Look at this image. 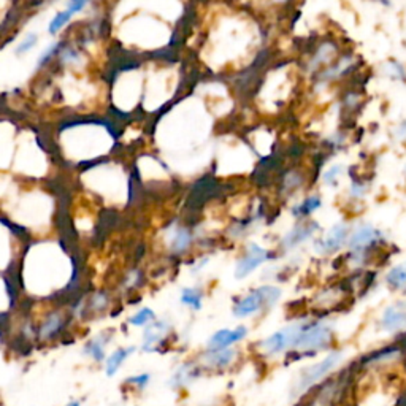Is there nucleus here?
Here are the masks:
<instances>
[{
    "label": "nucleus",
    "mask_w": 406,
    "mask_h": 406,
    "mask_svg": "<svg viewBox=\"0 0 406 406\" xmlns=\"http://www.w3.org/2000/svg\"><path fill=\"white\" fill-rule=\"evenodd\" d=\"M341 56L340 45L335 42L333 38L321 40L316 45V48L311 51L308 61L305 62V70L315 77L317 72L324 70V68L332 66V63Z\"/></svg>",
    "instance_id": "obj_8"
},
{
    "label": "nucleus",
    "mask_w": 406,
    "mask_h": 406,
    "mask_svg": "<svg viewBox=\"0 0 406 406\" xmlns=\"http://www.w3.org/2000/svg\"><path fill=\"white\" fill-rule=\"evenodd\" d=\"M361 103H362L361 94H359V92H356V91L346 92L345 97L341 98V107L347 110V112H356V108L361 105Z\"/></svg>",
    "instance_id": "obj_30"
},
{
    "label": "nucleus",
    "mask_w": 406,
    "mask_h": 406,
    "mask_svg": "<svg viewBox=\"0 0 406 406\" xmlns=\"http://www.w3.org/2000/svg\"><path fill=\"white\" fill-rule=\"evenodd\" d=\"M346 352L340 347H333L332 351L326 352L321 361H317L311 365H306L305 368L300 370V373L295 379L294 386L291 389V397L292 398H303L306 393H310L313 389L321 384L330 376L336 373V370L340 368V365L345 362Z\"/></svg>",
    "instance_id": "obj_2"
},
{
    "label": "nucleus",
    "mask_w": 406,
    "mask_h": 406,
    "mask_svg": "<svg viewBox=\"0 0 406 406\" xmlns=\"http://www.w3.org/2000/svg\"><path fill=\"white\" fill-rule=\"evenodd\" d=\"M62 327V317L59 315H51L48 316V319L43 322V326L40 327V332H38V336L42 340H51L53 336L57 335V332H59Z\"/></svg>",
    "instance_id": "obj_23"
},
{
    "label": "nucleus",
    "mask_w": 406,
    "mask_h": 406,
    "mask_svg": "<svg viewBox=\"0 0 406 406\" xmlns=\"http://www.w3.org/2000/svg\"><path fill=\"white\" fill-rule=\"evenodd\" d=\"M181 303L186 306H190L194 310H200L202 308V294L197 289H184L181 292Z\"/></svg>",
    "instance_id": "obj_28"
},
{
    "label": "nucleus",
    "mask_w": 406,
    "mask_h": 406,
    "mask_svg": "<svg viewBox=\"0 0 406 406\" xmlns=\"http://www.w3.org/2000/svg\"><path fill=\"white\" fill-rule=\"evenodd\" d=\"M321 208H322V197L319 194H310L299 203H294V205L291 206V216L297 223L308 221V219L313 218V214L321 210Z\"/></svg>",
    "instance_id": "obj_16"
},
{
    "label": "nucleus",
    "mask_w": 406,
    "mask_h": 406,
    "mask_svg": "<svg viewBox=\"0 0 406 406\" xmlns=\"http://www.w3.org/2000/svg\"><path fill=\"white\" fill-rule=\"evenodd\" d=\"M345 175V167L341 164H332L327 167L321 175V181L327 188H336L340 184L341 176Z\"/></svg>",
    "instance_id": "obj_24"
},
{
    "label": "nucleus",
    "mask_w": 406,
    "mask_h": 406,
    "mask_svg": "<svg viewBox=\"0 0 406 406\" xmlns=\"http://www.w3.org/2000/svg\"><path fill=\"white\" fill-rule=\"evenodd\" d=\"M135 352V347H118L114 349L105 361V375L108 378H113V376L118 375V371L123 368V365L126 363L127 359H129L132 354Z\"/></svg>",
    "instance_id": "obj_19"
},
{
    "label": "nucleus",
    "mask_w": 406,
    "mask_h": 406,
    "mask_svg": "<svg viewBox=\"0 0 406 406\" xmlns=\"http://www.w3.org/2000/svg\"><path fill=\"white\" fill-rule=\"evenodd\" d=\"M236 359H239V351L234 347L221 351H205L200 359V367L203 370L223 371L230 368L236 362Z\"/></svg>",
    "instance_id": "obj_13"
},
{
    "label": "nucleus",
    "mask_w": 406,
    "mask_h": 406,
    "mask_svg": "<svg viewBox=\"0 0 406 406\" xmlns=\"http://www.w3.org/2000/svg\"><path fill=\"white\" fill-rule=\"evenodd\" d=\"M0 406H2V405H0Z\"/></svg>",
    "instance_id": "obj_39"
},
{
    "label": "nucleus",
    "mask_w": 406,
    "mask_h": 406,
    "mask_svg": "<svg viewBox=\"0 0 406 406\" xmlns=\"http://www.w3.org/2000/svg\"><path fill=\"white\" fill-rule=\"evenodd\" d=\"M86 5H88L86 2H72V3H68V10H70L72 13H77V11L83 10Z\"/></svg>",
    "instance_id": "obj_35"
},
{
    "label": "nucleus",
    "mask_w": 406,
    "mask_h": 406,
    "mask_svg": "<svg viewBox=\"0 0 406 406\" xmlns=\"http://www.w3.org/2000/svg\"><path fill=\"white\" fill-rule=\"evenodd\" d=\"M396 137L400 138V142L406 140V119L396 127Z\"/></svg>",
    "instance_id": "obj_33"
},
{
    "label": "nucleus",
    "mask_w": 406,
    "mask_h": 406,
    "mask_svg": "<svg viewBox=\"0 0 406 406\" xmlns=\"http://www.w3.org/2000/svg\"><path fill=\"white\" fill-rule=\"evenodd\" d=\"M306 181H308V178H306L303 168H289L281 176V193L291 197L295 193H300V189H303L306 186Z\"/></svg>",
    "instance_id": "obj_17"
},
{
    "label": "nucleus",
    "mask_w": 406,
    "mask_h": 406,
    "mask_svg": "<svg viewBox=\"0 0 406 406\" xmlns=\"http://www.w3.org/2000/svg\"><path fill=\"white\" fill-rule=\"evenodd\" d=\"M281 297L283 291L280 287L270 286V284L260 286L236 301L234 305V316L240 319L256 316L260 311L273 308Z\"/></svg>",
    "instance_id": "obj_5"
},
{
    "label": "nucleus",
    "mask_w": 406,
    "mask_h": 406,
    "mask_svg": "<svg viewBox=\"0 0 406 406\" xmlns=\"http://www.w3.org/2000/svg\"><path fill=\"white\" fill-rule=\"evenodd\" d=\"M149 382H151L149 373H138V375L129 376V378L124 381V384H126V387H129L130 391H133V392H143L148 389Z\"/></svg>",
    "instance_id": "obj_25"
},
{
    "label": "nucleus",
    "mask_w": 406,
    "mask_h": 406,
    "mask_svg": "<svg viewBox=\"0 0 406 406\" xmlns=\"http://www.w3.org/2000/svg\"><path fill=\"white\" fill-rule=\"evenodd\" d=\"M75 13H72L70 10H63V11H59V13H57L54 18H53V21L50 22V27H48V31H50V33H57L61 31V29L67 24L68 21H70V18L73 16Z\"/></svg>",
    "instance_id": "obj_29"
},
{
    "label": "nucleus",
    "mask_w": 406,
    "mask_h": 406,
    "mask_svg": "<svg viewBox=\"0 0 406 406\" xmlns=\"http://www.w3.org/2000/svg\"><path fill=\"white\" fill-rule=\"evenodd\" d=\"M168 329H170V327H168V324L164 322V321L153 322L151 326H148L146 329H144V332H143L142 349L144 352L159 351L160 345L164 343Z\"/></svg>",
    "instance_id": "obj_15"
},
{
    "label": "nucleus",
    "mask_w": 406,
    "mask_h": 406,
    "mask_svg": "<svg viewBox=\"0 0 406 406\" xmlns=\"http://www.w3.org/2000/svg\"><path fill=\"white\" fill-rule=\"evenodd\" d=\"M203 368L200 367V363L197 362H186L181 363L179 367L173 371V375L168 379V387L172 391H183V389H188L194 381L200 378Z\"/></svg>",
    "instance_id": "obj_14"
},
{
    "label": "nucleus",
    "mask_w": 406,
    "mask_h": 406,
    "mask_svg": "<svg viewBox=\"0 0 406 406\" xmlns=\"http://www.w3.org/2000/svg\"><path fill=\"white\" fill-rule=\"evenodd\" d=\"M105 305H107L105 295H100V294H98L97 297L94 299V308H96V310H102Z\"/></svg>",
    "instance_id": "obj_34"
},
{
    "label": "nucleus",
    "mask_w": 406,
    "mask_h": 406,
    "mask_svg": "<svg viewBox=\"0 0 406 406\" xmlns=\"http://www.w3.org/2000/svg\"><path fill=\"white\" fill-rule=\"evenodd\" d=\"M370 193V183L368 179H365L362 176H351V183H349V189H347V195L349 199L354 202H361L363 200L367 194Z\"/></svg>",
    "instance_id": "obj_22"
},
{
    "label": "nucleus",
    "mask_w": 406,
    "mask_h": 406,
    "mask_svg": "<svg viewBox=\"0 0 406 406\" xmlns=\"http://www.w3.org/2000/svg\"><path fill=\"white\" fill-rule=\"evenodd\" d=\"M66 406H81V402L80 400H70V402H68Z\"/></svg>",
    "instance_id": "obj_37"
},
{
    "label": "nucleus",
    "mask_w": 406,
    "mask_h": 406,
    "mask_svg": "<svg viewBox=\"0 0 406 406\" xmlns=\"http://www.w3.org/2000/svg\"><path fill=\"white\" fill-rule=\"evenodd\" d=\"M321 230V224L315 219H308V221L295 223L294 227L289 229L286 234L283 235L280 240V248L283 253H291L303 246L305 243L315 239V235Z\"/></svg>",
    "instance_id": "obj_9"
},
{
    "label": "nucleus",
    "mask_w": 406,
    "mask_h": 406,
    "mask_svg": "<svg viewBox=\"0 0 406 406\" xmlns=\"http://www.w3.org/2000/svg\"><path fill=\"white\" fill-rule=\"evenodd\" d=\"M308 319V316L295 319L294 322L287 324V326H284L283 329L265 336L264 340H260L257 343V351L260 356L265 359H278L287 357L289 354H292Z\"/></svg>",
    "instance_id": "obj_4"
},
{
    "label": "nucleus",
    "mask_w": 406,
    "mask_h": 406,
    "mask_svg": "<svg viewBox=\"0 0 406 406\" xmlns=\"http://www.w3.org/2000/svg\"><path fill=\"white\" fill-rule=\"evenodd\" d=\"M107 345H108L107 336L98 335V336H96V338L89 340L88 343L84 345L83 352L88 357H91L96 363H102V362L105 363V361H107V351H105Z\"/></svg>",
    "instance_id": "obj_20"
},
{
    "label": "nucleus",
    "mask_w": 406,
    "mask_h": 406,
    "mask_svg": "<svg viewBox=\"0 0 406 406\" xmlns=\"http://www.w3.org/2000/svg\"><path fill=\"white\" fill-rule=\"evenodd\" d=\"M405 176H406V167H405Z\"/></svg>",
    "instance_id": "obj_38"
},
{
    "label": "nucleus",
    "mask_w": 406,
    "mask_h": 406,
    "mask_svg": "<svg viewBox=\"0 0 406 406\" xmlns=\"http://www.w3.org/2000/svg\"><path fill=\"white\" fill-rule=\"evenodd\" d=\"M129 322L135 327H148L153 322H156V315L151 308H143L138 311L135 316H132L129 319Z\"/></svg>",
    "instance_id": "obj_26"
},
{
    "label": "nucleus",
    "mask_w": 406,
    "mask_h": 406,
    "mask_svg": "<svg viewBox=\"0 0 406 406\" xmlns=\"http://www.w3.org/2000/svg\"><path fill=\"white\" fill-rule=\"evenodd\" d=\"M271 257V253L269 249L262 248L257 243H249L248 246V251L245 256H243L239 264L235 266V278L236 280H245L246 276H249L253 273L254 270H257L260 265L265 264L266 260H270Z\"/></svg>",
    "instance_id": "obj_11"
},
{
    "label": "nucleus",
    "mask_w": 406,
    "mask_h": 406,
    "mask_svg": "<svg viewBox=\"0 0 406 406\" xmlns=\"http://www.w3.org/2000/svg\"><path fill=\"white\" fill-rule=\"evenodd\" d=\"M384 284L391 292L406 295V262L392 265L386 271Z\"/></svg>",
    "instance_id": "obj_18"
},
{
    "label": "nucleus",
    "mask_w": 406,
    "mask_h": 406,
    "mask_svg": "<svg viewBox=\"0 0 406 406\" xmlns=\"http://www.w3.org/2000/svg\"><path fill=\"white\" fill-rule=\"evenodd\" d=\"M248 327L246 326H239L235 329H223L218 330L216 333H213L210 336V340L206 341V351H221V349H229L236 343H240L248 336Z\"/></svg>",
    "instance_id": "obj_12"
},
{
    "label": "nucleus",
    "mask_w": 406,
    "mask_h": 406,
    "mask_svg": "<svg viewBox=\"0 0 406 406\" xmlns=\"http://www.w3.org/2000/svg\"><path fill=\"white\" fill-rule=\"evenodd\" d=\"M335 326L326 317H310L305 324L299 343L292 354L286 357L289 362L316 357L321 352L333 349Z\"/></svg>",
    "instance_id": "obj_1"
},
{
    "label": "nucleus",
    "mask_w": 406,
    "mask_h": 406,
    "mask_svg": "<svg viewBox=\"0 0 406 406\" xmlns=\"http://www.w3.org/2000/svg\"><path fill=\"white\" fill-rule=\"evenodd\" d=\"M352 227L349 223L338 221L335 223L332 227L326 230L322 236H319L313 241V251L317 256H333V254L340 253L343 248H347V241H349Z\"/></svg>",
    "instance_id": "obj_6"
},
{
    "label": "nucleus",
    "mask_w": 406,
    "mask_h": 406,
    "mask_svg": "<svg viewBox=\"0 0 406 406\" xmlns=\"http://www.w3.org/2000/svg\"><path fill=\"white\" fill-rule=\"evenodd\" d=\"M56 50H57V45H53V46H50V48H48V50H46V51H45V53H43L42 56H40V59H38V66H43V63H45L46 61H48L51 56H53V54H54V51H56Z\"/></svg>",
    "instance_id": "obj_32"
},
{
    "label": "nucleus",
    "mask_w": 406,
    "mask_h": 406,
    "mask_svg": "<svg viewBox=\"0 0 406 406\" xmlns=\"http://www.w3.org/2000/svg\"><path fill=\"white\" fill-rule=\"evenodd\" d=\"M62 59H63V61H66V62H68V61H70V62H72V61H77V59H78V56H77V54H75V53H73V51H70V50H67V51H66V53H63V56H62Z\"/></svg>",
    "instance_id": "obj_36"
},
{
    "label": "nucleus",
    "mask_w": 406,
    "mask_h": 406,
    "mask_svg": "<svg viewBox=\"0 0 406 406\" xmlns=\"http://www.w3.org/2000/svg\"><path fill=\"white\" fill-rule=\"evenodd\" d=\"M359 57L354 53H345L336 59L332 66L324 68L315 75V88H329L336 81L349 77L357 68Z\"/></svg>",
    "instance_id": "obj_7"
},
{
    "label": "nucleus",
    "mask_w": 406,
    "mask_h": 406,
    "mask_svg": "<svg viewBox=\"0 0 406 406\" xmlns=\"http://www.w3.org/2000/svg\"><path fill=\"white\" fill-rule=\"evenodd\" d=\"M37 42H38V38H37L36 33H29V36L20 43L18 54H24V53H27V51H31L33 46L37 45Z\"/></svg>",
    "instance_id": "obj_31"
},
{
    "label": "nucleus",
    "mask_w": 406,
    "mask_h": 406,
    "mask_svg": "<svg viewBox=\"0 0 406 406\" xmlns=\"http://www.w3.org/2000/svg\"><path fill=\"white\" fill-rule=\"evenodd\" d=\"M386 241L384 232L375 227L370 223H361L352 227L349 241H347L346 262L351 269H362L367 266L370 259L375 256L376 249H379Z\"/></svg>",
    "instance_id": "obj_3"
},
{
    "label": "nucleus",
    "mask_w": 406,
    "mask_h": 406,
    "mask_svg": "<svg viewBox=\"0 0 406 406\" xmlns=\"http://www.w3.org/2000/svg\"><path fill=\"white\" fill-rule=\"evenodd\" d=\"M381 73L387 80L396 81V83H406V66L397 59H391L382 63Z\"/></svg>",
    "instance_id": "obj_21"
},
{
    "label": "nucleus",
    "mask_w": 406,
    "mask_h": 406,
    "mask_svg": "<svg viewBox=\"0 0 406 406\" xmlns=\"http://www.w3.org/2000/svg\"><path fill=\"white\" fill-rule=\"evenodd\" d=\"M190 241H193V236H190L189 230L179 229L172 240V249L175 253H183L184 249H188V246L190 245Z\"/></svg>",
    "instance_id": "obj_27"
},
{
    "label": "nucleus",
    "mask_w": 406,
    "mask_h": 406,
    "mask_svg": "<svg viewBox=\"0 0 406 406\" xmlns=\"http://www.w3.org/2000/svg\"><path fill=\"white\" fill-rule=\"evenodd\" d=\"M381 332L392 335L406 333V300H397L387 305L378 317Z\"/></svg>",
    "instance_id": "obj_10"
}]
</instances>
